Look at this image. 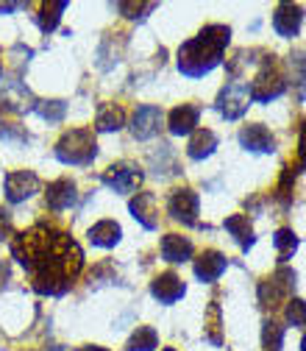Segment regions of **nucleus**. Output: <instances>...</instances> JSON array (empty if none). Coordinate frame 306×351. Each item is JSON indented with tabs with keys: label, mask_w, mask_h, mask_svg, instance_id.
<instances>
[{
	"label": "nucleus",
	"mask_w": 306,
	"mask_h": 351,
	"mask_svg": "<svg viewBox=\"0 0 306 351\" xmlns=\"http://www.w3.org/2000/svg\"><path fill=\"white\" fill-rule=\"evenodd\" d=\"M34 193H39L36 173H31V170H12L6 176V198H9V204H23Z\"/></svg>",
	"instance_id": "10"
},
{
	"label": "nucleus",
	"mask_w": 306,
	"mask_h": 351,
	"mask_svg": "<svg viewBox=\"0 0 306 351\" xmlns=\"http://www.w3.org/2000/svg\"><path fill=\"white\" fill-rule=\"evenodd\" d=\"M162 351H176V348H162Z\"/></svg>",
	"instance_id": "41"
},
{
	"label": "nucleus",
	"mask_w": 306,
	"mask_h": 351,
	"mask_svg": "<svg viewBox=\"0 0 306 351\" xmlns=\"http://www.w3.org/2000/svg\"><path fill=\"white\" fill-rule=\"evenodd\" d=\"M12 254L31 276V287L39 295H64L84 271L81 245L67 232L48 223H36L14 234Z\"/></svg>",
	"instance_id": "1"
},
{
	"label": "nucleus",
	"mask_w": 306,
	"mask_h": 351,
	"mask_svg": "<svg viewBox=\"0 0 306 351\" xmlns=\"http://www.w3.org/2000/svg\"><path fill=\"white\" fill-rule=\"evenodd\" d=\"M192 254H195V248H192V243L187 237H181V234H164V240H162V256L167 262H173V265H181V262H190L192 259Z\"/></svg>",
	"instance_id": "19"
},
{
	"label": "nucleus",
	"mask_w": 306,
	"mask_h": 351,
	"mask_svg": "<svg viewBox=\"0 0 306 351\" xmlns=\"http://www.w3.org/2000/svg\"><path fill=\"white\" fill-rule=\"evenodd\" d=\"M295 279H298L295 271L287 268V265H281L270 279H265V282L259 285V304L262 306H276L279 301H284L292 293Z\"/></svg>",
	"instance_id": "8"
},
{
	"label": "nucleus",
	"mask_w": 306,
	"mask_h": 351,
	"mask_svg": "<svg viewBox=\"0 0 306 351\" xmlns=\"http://www.w3.org/2000/svg\"><path fill=\"white\" fill-rule=\"evenodd\" d=\"M134 221H140L145 229H156L159 226V215H156V195L153 193H137L128 204Z\"/></svg>",
	"instance_id": "18"
},
{
	"label": "nucleus",
	"mask_w": 306,
	"mask_h": 351,
	"mask_svg": "<svg viewBox=\"0 0 306 351\" xmlns=\"http://www.w3.org/2000/svg\"><path fill=\"white\" fill-rule=\"evenodd\" d=\"M95 156H98V143L90 128H70L56 143V159L64 165L84 167V165H92Z\"/></svg>",
	"instance_id": "3"
},
{
	"label": "nucleus",
	"mask_w": 306,
	"mask_h": 351,
	"mask_svg": "<svg viewBox=\"0 0 306 351\" xmlns=\"http://www.w3.org/2000/svg\"><path fill=\"white\" fill-rule=\"evenodd\" d=\"M284 343V326L279 321H265L262 324V346H265L268 351H279Z\"/></svg>",
	"instance_id": "28"
},
{
	"label": "nucleus",
	"mask_w": 306,
	"mask_h": 351,
	"mask_svg": "<svg viewBox=\"0 0 306 351\" xmlns=\"http://www.w3.org/2000/svg\"><path fill=\"white\" fill-rule=\"evenodd\" d=\"M142 179H145L142 167H140L137 162H128V159L114 162V165L106 167L103 176H101V182H103L109 190H114V193H134V190L142 184Z\"/></svg>",
	"instance_id": "6"
},
{
	"label": "nucleus",
	"mask_w": 306,
	"mask_h": 351,
	"mask_svg": "<svg viewBox=\"0 0 306 351\" xmlns=\"http://www.w3.org/2000/svg\"><path fill=\"white\" fill-rule=\"evenodd\" d=\"M290 70H292V81L298 84V101H303L306 98V53L303 51L290 53Z\"/></svg>",
	"instance_id": "27"
},
{
	"label": "nucleus",
	"mask_w": 306,
	"mask_h": 351,
	"mask_svg": "<svg viewBox=\"0 0 306 351\" xmlns=\"http://www.w3.org/2000/svg\"><path fill=\"white\" fill-rule=\"evenodd\" d=\"M78 351H106V348H101V346H84V348H78Z\"/></svg>",
	"instance_id": "39"
},
{
	"label": "nucleus",
	"mask_w": 306,
	"mask_h": 351,
	"mask_svg": "<svg viewBox=\"0 0 306 351\" xmlns=\"http://www.w3.org/2000/svg\"><path fill=\"white\" fill-rule=\"evenodd\" d=\"M12 237V215L0 206V240H9Z\"/></svg>",
	"instance_id": "35"
},
{
	"label": "nucleus",
	"mask_w": 306,
	"mask_h": 351,
	"mask_svg": "<svg viewBox=\"0 0 306 351\" xmlns=\"http://www.w3.org/2000/svg\"><path fill=\"white\" fill-rule=\"evenodd\" d=\"M273 245L279 251V262H281V265H287V262L292 259V254L298 251V237H295L292 229H279L273 234Z\"/></svg>",
	"instance_id": "25"
},
{
	"label": "nucleus",
	"mask_w": 306,
	"mask_h": 351,
	"mask_svg": "<svg viewBox=\"0 0 306 351\" xmlns=\"http://www.w3.org/2000/svg\"><path fill=\"white\" fill-rule=\"evenodd\" d=\"M206 315H209V326H206V337H209V343L223 346V335H220V304L212 301Z\"/></svg>",
	"instance_id": "30"
},
{
	"label": "nucleus",
	"mask_w": 306,
	"mask_h": 351,
	"mask_svg": "<svg viewBox=\"0 0 306 351\" xmlns=\"http://www.w3.org/2000/svg\"><path fill=\"white\" fill-rule=\"evenodd\" d=\"M198 209H201V201H198V193L192 190H173L170 198H167V212L173 221H179L184 226H198Z\"/></svg>",
	"instance_id": "9"
},
{
	"label": "nucleus",
	"mask_w": 306,
	"mask_h": 351,
	"mask_svg": "<svg viewBox=\"0 0 306 351\" xmlns=\"http://www.w3.org/2000/svg\"><path fill=\"white\" fill-rule=\"evenodd\" d=\"M0 140L12 143V145H25L28 143V134H25V131L17 123H3V128H0Z\"/></svg>",
	"instance_id": "34"
},
{
	"label": "nucleus",
	"mask_w": 306,
	"mask_h": 351,
	"mask_svg": "<svg viewBox=\"0 0 306 351\" xmlns=\"http://www.w3.org/2000/svg\"><path fill=\"white\" fill-rule=\"evenodd\" d=\"M240 145L251 154H273L276 151V140L270 131L262 123H251L240 131Z\"/></svg>",
	"instance_id": "13"
},
{
	"label": "nucleus",
	"mask_w": 306,
	"mask_h": 351,
	"mask_svg": "<svg viewBox=\"0 0 306 351\" xmlns=\"http://www.w3.org/2000/svg\"><path fill=\"white\" fill-rule=\"evenodd\" d=\"M226 232L240 243V248L242 251H248L253 243H256V237H253V226H251V221H248V215H231V217H226Z\"/></svg>",
	"instance_id": "22"
},
{
	"label": "nucleus",
	"mask_w": 306,
	"mask_h": 351,
	"mask_svg": "<svg viewBox=\"0 0 306 351\" xmlns=\"http://www.w3.org/2000/svg\"><path fill=\"white\" fill-rule=\"evenodd\" d=\"M301 351H306V335H303V340H301Z\"/></svg>",
	"instance_id": "40"
},
{
	"label": "nucleus",
	"mask_w": 306,
	"mask_h": 351,
	"mask_svg": "<svg viewBox=\"0 0 306 351\" xmlns=\"http://www.w3.org/2000/svg\"><path fill=\"white\" fill-rule=\"evenodd\" d=\"M292 184H295V167H284V173H281V182H279V187H276V198L281 201V206H287L290 201H292Z\"/></svg>",
	"instance_id": "32"
},
{
	"label": "nucleus",
	"mask_w": 306,
	"mask_h": 351,
	"mask_svg": "<svg viewBox=\"0 0 306 351\" xmlns=\"http://www.w3.org/2000/svg\"><path fill=\"white\" fill-rule=\"evenodd\" d=\"M114 9L123 12V17H128V20H142L145 12L156 9V3H125V0H120V3H114Z\"/></svg>",
	"instance_id": "33"
},
{
	"label": "nucleus",
	"mask_w": 306,
	"mask_h": 351,
	"mask_svg": "<svg viewBox=\"0 0 306 351\" xmlns=\"http://www.w3.org/2000/svg\"><path fill=\"white\" fill-rule=\"evenodd\" d=\"M42 120L48 123H62L64 114H67V104L64 101H36V109H34Z\"/></svg>",
	"instance_id": "29"
},
{
	"label": "nucleus",
	"mask_w": 306,
	"mask_h": 351,
	"mask_svg": "<svg viewBox=\"0 0 306 351\" xmlns=\"http://www.w3.org/2000/svg\"><path fill=\"white\" fill-rule=\"evenodd\" d=\"M248 90H251V101H256V104H270L287 93V78H284L276 56H265V64L259 67Z\"/></svg>",
	"instance_id": "4"
},
{
	"label": "nucleus",
	"mask_w": 306,
	"mask_h": 351,
	"mask_svg": "<svg viewBox=\"0 0 306 351\" xmlns=\"http://www.w3.org/2000/svg\"><path fill=\"white\" fill-rule=\"evenodd\" d=\"M64 9H67L64 0H51V3H42L39 14H36V23H39L42 34H51V31H56V25H59V20H62Z\"/></svg>",
	"instance_id": "24"
},
{
	"label": "nucleus",
	"mask_w": 306,
	"mask_h": 351,
	"mask_svg": "<svg viewBox=\"0 0 306 351\" xmlns=\"http://www.w3.org/2000/svg\"><path fill=\"white\" fill-rule=\"evenodd\" d=\"M90 243L92 245H101V248H114L117 243H120V237H123V229H120V223H114V221H101V223H95L92 229H90Z\"/></svg>",
	"instance_id": "23"
},
{
	"label": "nucleus",
	"mask_w": 306,
	"mask_h": 351,
	"mask_svg": "<svg viewBox=\"0 0 306 351\" xmlns=\"http://www.w3.org/2000/svg\"><path fill=\"white\" fill-rule=\"evenodd\" d=\"M75 201H78V193H75V182H70V179H56V182L48 184V190H45V204H48L53 212H64V209H70Z\"/></svg>",
	"instance_id": "17"
},
{
	"label": "nucleus",
	"mask_w": 306,
	"mask_h": 351,
	"mask_svg": "<svg viewBox=\"0 0 306 351\" xmlns=\"http://www.w3.org/2000/svg\"><path fill=\"white\" fill-rule=\"evenodd\" d=\"M184 293H187L184 279H181V276H176L173 271L159 274V276L151 282V295H153L159 304H176Z\"/></svg>",
	"instance_id": "12"
},
{
	"label": "nucleus",
	"mask_w": 306,
	"mask_h": 351,
	"mask_svg": "<svg viewBox=\"0 0 306 351\" xmlns=\"http://www.w3.org/2000/svg\"><path fill=\"white\" fill-rule=\"evenodd\" d=\"M298 162L301 167H306V123L301 128V140H298Z\"/></svg>",
	"instance_id": "36"
},
{
	"label": "nucleus",
	"mask_w": 306,
	"mask_h": 351,
	"mask_svg": "<svg viewBox=\"0 0 306 351\" xmlns=\"http://www.w3.org/2000/svg\"><path fill=\"white\" fill-rule=\"evenodd\" d=\"M20 9H25V3H0V14H12Z\"/></svg>",
	"instance_id": "37"
},
{
	"label": "nucleus",
	"mask_w": 306,
	"mask_h": 351,
	"mask_svg": "<svg viewBox=\"0 0 306 351\" xmlns=\"http://www.w3.org/2000/svg\"><path fill=\"white\" fill-rule=\"evenodd\" d=\"M3 279H9V268L0 262V285H3Z\"/></svg>",
	"instance_id": "38"
},
{
	"label": "nucleus",
	"mask_w": 306,
	"mask_h": 351,
	"mask_svg": "<svg viewBox=\"0 0 306 351\" xmlns=\"http://www.w3.org/2000/svg\"><path fill=\"white\" fill-rule=\"evenodd\" d=\"M156 346H159V335H156V329H151V326H137V332L131 335L125 351H153Z\"/></svg>",
	"instance_id": "26"
},
{
	"label": "nucleus",
	"mask_w": 306,
	"mask_h": 351,
	"mask_svg": "<svg viewBox=\"0 0 306 351\" xmlns=\"http://www.w3.org/2000/svg\"><path fill=\"white\" fill-rule=\"evenodd\" d=\"M229 39H231V28L229 25H206V28H201L198 36L181 42V48H179V70H181V75L203 78L206 73H212L217 64L223 62Z\"/></svg>",
	"instance_id": "2"
},
{
	"label": "nucleus",
	"mask_w": 306,
	"mask_h": 351,
	"mask_svg": "<svg viewBox=\"0 0 306 351\" xmlns=\"http://www.w3.org/2000/svg\"><path fill=\"white\" fill-rule=\"evenodd\" d=\"M284 318L290 326H306V301L303 298H290L284 306Z\"/></svg>",
	"instance_id": "31"
},
{
	"label": "nucleus",
	"mask_w": 306,
	"mask_h": 351,
	"mask_svg": "<svg viewBox=\"0 0 306 351\" xmlns=\"http://www.w3.org/2000/svg\"><path fill=\"white\" fill-rule=\"evenodd\" d=\"M162 120L164 114L159 106H140L134 112V120H131V134H134V140H151L159 134Z\"/></svg>",
	"instance_id": "11"
},
{
	"label": "nucleus",
	"mask_w": 306,
	"mask_h": 351,
	"mask_svg": "<svg viewBox=\"0 0 306 351\" xmlns=\"http://www.w3.org/2000/svg\"><path fill=\"white\" fill-rule=\"evenodd\" d=\"M125 125V109L120 104H101L98 114H95V128L101 134L106 131H120Z\"/></svg>",
	"instance_id": "20"
},
{
	"label": "nucleus",
	"mask_w": 306,
	"mask_h": 351,
	"mask_svg": "<svg viewBox=\"0 0 306 351\" xmlns=\"http://www.w3.org/2000/svg\"><path fill=\"white\" fill-rule=\"evenodd\" d=\"M198 120H201V109L192 106V104H181V106H176L167 114V128H170V134L187 137V134H192V131H195Z\"/></svg>",
	"instance_id": "15"
},
{
	"label": "nucleus",
	"mask_w": 306,
	"mask_h": 351,
	"mask_svg": "<svg viewBox=\"0 0 306 351\" xmlns=\"http://www.w3.org/2000/svg\"><path fill=\"white\" fill-rule=\"evenodd\" d=\"M301 25H303V9L298 3H279L276 14H273L276 34L284 39H292V36H298Z\"/></svg>",
	"instance_id": "14"
},
{
	"label": "nucleus",
	"mask_w": 306,
	"mask_h": 351,
	"mask_svg": "<svg viewBox=\"0 0 306 351\" xmlns=\"http://www.w3.org/2000/svg\"><path fill=\"white\" fill-rule=\"evenodd\" d=\"M0 109H9L14 114L34 112L36 109V98L31 95V90L17 75L3 73V75H0Z\"/></svg>",
	"instance_id": "5"
},
{
	"label": "nucleus",
	"mask_w": 306,
	"mask_h": 351,
	"mask_svg": "<svg viewBox=\"0 0 306 351\" xmlns=\"http://www.w3.org/2000/svg\"><path fill=\"white\" fill-rule=\"evenodd\" d=\"M226 268H229L226 254L214 251V248L203 251V254L195 259V276H198L201 282H217V279L223 276V271H226Z\"/></svg>",
	"instance_id": "16"
},
{
	"label": "nucleus",
	"mask_w": 306,
	"mask_h": 351,
	"mask_svg": "<svg viewBox=\"0 0 306 351\" xmlns=\"http://www.w3.org/2000/svg\"><path fill=\"white\" fill-rule=\"evenodd\" d=\"M248 106H251V90H248V84H242L237 78L229 81L214 101V109L220 112L226 120H240L248 112Z\"/></svg>",
	"instance_id": "7"
},
{
	"label": "nucleus",
	"mask_w": 306,
	"mask_h": 351,
	"mask_svg": "<svg viewBox=\"0 0 306 351\" xmlns=\"http://www.w3.org/2000/svg\"><path fill=\"white\" fill-rule=\"evenodd\" d=\"M214 148H217V134H214V131H209V128H195V131H192V140H190L187 154H190V159L201 162V159L212 156V154H214Z\"/></svg>",
	"instance_id": "21"
}]
</instances>
